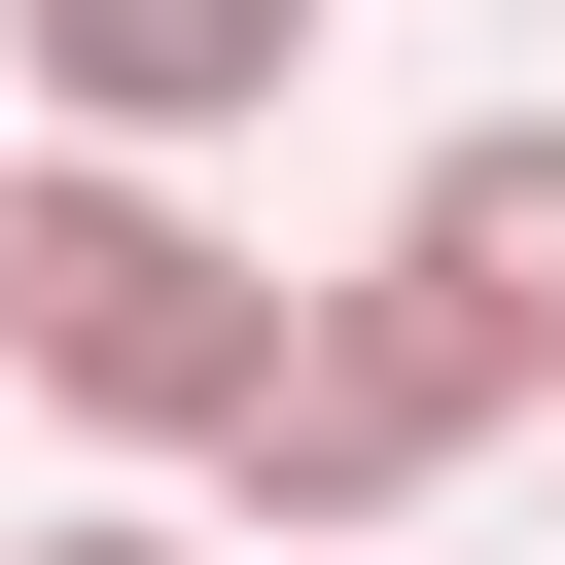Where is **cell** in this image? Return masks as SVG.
<instances>
[{
    "mask_svg": "<svg viewBox=\"0 0 565 565\" xmlns=\"http://www.w3.org/2000/svg\"><path fill=\"white\" fill-rule=\"evenodd\" d=\"M0 388H35L71 459L212 494V424L282 388V247H247L212 177H71V141H0Z\"/></svg>",
    "mask_w": 565,
    "mask_h": 565,
    "instance_id": "obj_1",
    "label": "cell"
},
{
    "mask_svg": "<svg viewBox=\"0 0 565 565\" xmlns=\"http://www.w3.org/2000/svg\"><path fill=\"white\" fill-rule=\"evenodd\" d=\"M459 459H530V388H494V353L353 247V282H282V388L212 424V530H247V565H388Z\"/></svg>",
    "mask_w": 565,
    "mask_h": 565,
    "instance_id": "obj_2",
    "label": "cell"
},
{
    "mask_svg": "<svg viewBox=\"0 0 565 565\" xmlns=\"http://www.w3.org/2000/svg\"><path fill=\"white\" fill-rule=\"evenodd\" d=\"M282 71H318V0H0V106L71 177H212Z\"/></svg>",
    "mask_w": 565,
    "mask_h": 565,
    "instance_id": "obj_3",
    "label": "cell"
},
{
    "mask_svg": "<svg viewBox=\"0 0 565 565\" xmlns=\"http://www.w3.org/2000/svg\"><path fill=\"white\" fill-rule=\"evenodd\" d=\"M388 282H424L494 388H565V106H459V141L388 177Z\"/></svg>",
    "mask_w": 565,
    "mask_h": 565,
    "instance_id": "obj_4",
    "label": "cell"
},
{
    "mask_svg": "<svg viewBox=\"0 0 565 565\" xmlns=\"http://www.w3.org/2000/svg\"><path fill=\"white\" fill-rule=\"evenodd\" d=\"M0 565H212V530H177V494H35Z\"/></svg>",
    "mask_w": 565,
    "mask_h": 565,
    "instance_id": "obj_5",
    "label": "cell"
},
{
    "mask_svg": "<svg viewBox=\"0 0 565 565\" xmlns=\"http://www.w3.org/2000/svg\"><path fill=\"white\" fill-rule=\"evenodd\" d=\"M530 459H565V388H530Z\"/></svg>",
    "mask_w": 565,
    "mask_h": 565,
    "instance_id": "obj_6",
    "label": "cell"
}]
</instances>
